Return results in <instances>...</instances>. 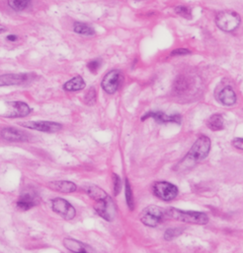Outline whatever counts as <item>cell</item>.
Listing matches in <instances>:
<instances>
[{
    "label": "cell",
    "mask_w": 243,
    "mask_h": 253,
    "mask_svg": "<svg viewBox=\"0 0 243 253\" xmlns=\"http://www.w3.org/2000/svg\"><path fill=\"white\" fill-rule=\"evenodd\" d=\"M164 217L170 220L194 225H206L209 222V217L206 213L197 211H182L174 207L167 208L164 211Z\"/></svg>",
    "instance_id": "3957f363"
},
{
    "label": "cell",
    "mask_w": 243,
    "mask_h": 253,
    "mask_svg": "<svg viewBox=\"0 0 243 253\" xmlns=\"http://www.w3.org/2000/svg\"><path fill=\"white\" fill-rule=\"evenodd\" d=\"M218 99L219 101L224 104V105H227V106H230V105H233L235 102H236V94L235 92L233 91V89L229 86H226L224 87L220 93H219V96H218Z\"/></svg>",
    "instance_id": "2e32d148"
},
{
    "label": "cell",
    "mask_w": 243,
    "mask_h": 253,
    "mask_svg": "<svg viewBox=\"0 0 243 253\" xmlns=\"http://www.w3.org/2000/svg\"><path fill=\"white\" fill-rule=\"evenodd\" d=\"M7 104L9 105L10 108L9 113L5 115V118H26L32 113V108L30 107V105L24 101H8Z\"/></svg>",
    "instance_id": "8fae6325"
},
{
    "label": "cell",
    "mask_w": 243,
    "mask_h": 253,
    "mask_svg": "<svg viewBox=\"0 0 243 253\" xmlns=\"http://www.w3.org/2000/svg\"><path fill=\"white\" fill-rule=\"evenodd\" d=\"M35 78L32 73H7L0 75V88L8 86H22Z\"/></svg>",
    "instance_id": "9c48e42d"
},
{
    "label": "cell",
    "mask_w": 243,
    "mask_h": 253,
    "mask_svg": "<svg viewBox=\"0 0 243 253\" xmlns=\"http://www.w3.org/2000/svg\"><path fill=\"white\" fill-rule=\"evenodd\" d=\"M152 191L157 198L167 202L174 200L179 193L178 187L168 182L154 183L152 186Z\"/></svg>",
    "instance_id": "8992f818"
},
{
    "label": "cell",
    "mask_w": 243,
    "mask_h": 253,
    "mask_svg": "<svg viewBox=\"0 0 243 253\" xmlns=\"http://www.w3.org/2000/svg\"><path fill=\"white\" fill-rule=\"evenodd\" d=\"M164 218V211L156 206L150 205L144 209L141 214V222L150 228H155L162 222Z\"/></svg>",
    "instance_id": "277c9868"
},
{
    "label": "cell",
    "mask_w": 243,
    "mask_h": 253,
    "mask_svg": "<svg viewBox=\"0 0 243 253\" xmlns=\"http://www.w3.org/2000/svg\"><path fill=\"white\" fill-rule=\"evenodd\" d=\"M51 206H52V210L56 214L59 215L62 219L66 221H71L75 219V217L76 215L75 208L63 198L57 197L52 199Z\"/></svg>",
    "instance_id": "52a82bcc"
},
{
    "label": "cell",
    "mask_w": 243,
    "mask_h": 253,
    "mask_svg": "<svg viewBox=\"0 0 243 253\" xmlns=\"http://www.w3.org/2000/svg\"><path fill=\"white\" fill-rule=\"evenodd\" d=\"M74 31L76 34H79L82 35H88V37L95 34V30L92 27H90L89 25L82 23V22H75L74 25Z\"/></svg>",
    "instance_id": "44dd1931"
},
{
    "label": "cell",
    "mask_w": 243,
    "mask_h": 253,
    "mask_svg": "<svg viewBox=\"0 0 243 253\" xmlns=\"http://www.w3.org/2000/svg\"><path fill=\"white\" fill-rule=\"evenodd\" d=\"M126 201L130 210L132 211L134 208V200H133V194L129 179H126Z\"/></svg>",
    "instance_id": "cb8c5ba5"
},
{
    "label": "cell",
    "mask_w": 243,
    "mask_h": 253,
    "mask_svg": "<svg viewBox=\"0 0 243 253\" xmlns=\"http://www.w3.org/2000/svg\"><path fill=\"white\" fill-rule=\"evenodd\" d=\"M32 1L33 0H7V4L13 11L22 12L32 4Z\"/></svg>",
    "instance_id": "ffe728a7"
},
{
    "label": "cell",
    "mask_w": 243,
    "mask_h": 253,
    "mask_svg": "<svg viewBox=\"0 0 243 253\" xmlns=\"http://www.w3.org/2000/svg\"><path fill=\"white\" fill-rule=\"evenodd\" d=\"M0 137L7 142L19 143V142H28L30 140V135L20 129L15 127H4L0 131Z\"/></svg>",
    "instance_id": "7c38bea8"
},
{
    "label": "cell",
    "mask_w": 243,
    "mask_h": 253,
    "mask_svg": "<svg viewBox=\"0 0 243 253\" xmlns=\"http://www.w3.org/2000/svg\"><path fill=\"white\" fill-rule=\"evenodd\" d=\"M211 151V140L209 137L205 135L200 136L195 143L193 144L192 148L188 152V154L177 164L175 167V170L184 171L186 169H192L197 163L205 160Z\"/></svg>",
    "instance_id": "6da1fadb"
},
{
    "label": "cell",
    "mask_w": 243,
    "mask_h": 253,
    "mask_svg": "<svg viewBox=\"0 0 243 253\" xmlns=\"http://www.w3.org/2000/svg\"><path fill=\"white\" fill-rule=\"evenodd\" d=\"M175 12L180 15L183 16L186 19H191L192 18V10L188 7V6H184V5H179L175 8Z\"/></svg>",
    "instance_id": "484cf974"
},
{
    "label": "cell",
    "mask_w": 243,
    "mask_h": 253,
    "mask_svg": "<svg viewBox=\"0 0 243 253\" xmlns=\"http://www.w3.org/2000/svg\"><path fill=\"white\" fill-rule=\"evenodd\" d=\"M123 82V74L120 70H112L103 78L101 86L107 94H115L121 87Z\"/></svg>",
    "instance_id": "ba28073f"
},
{
    "label": "cell",
    "mask_w": 243,
    "mask_h": 253,
    "mask_svg": "<svg viewBox=\"0 0 243 253\" xmlns=\"http://www.w3.org/2000/svg\"><path fill=\"white\" fill-rule=\"evenodd\" d=\"M97 101V91L94 87H91L84 96V101L88 105H92Z\"/></svg>",
    "instance_id": "d4e9b609"
},
{
    "label": "cell",
    "mask_w": 243,
    "mask_h": 253,
    "mask_svg": "<svg viewBox=\"0 0 243 253\" xmlns=\"http://www.w3.org/2000/svg\"><path fill=\"white\" fill-rule=\"evenodd\" d=\"M101 65H102L101 59H93L87 63V67L92 72V73H96V72L100 69Z\"/></svg>",
    "instance_id": "4316f807"
},
{
    "label": "cell",
    "mask_w": 243,
    "mask_h": 253,
    "mask_svg": "<svg viewBox=\"0 0 243 253\" xmlns=\"http://www.w3.org/2000/svg\"><path fill=\"white\" fill-rule=\"evenodd\" d=\"M191 51L187 49H177V50H174L170 52V56H180V55H187V54H190Z\"/></svg>",
    "instance_id": "f1b7e54d"
},
{
    "label": "cell",
    "mask_w": 243,
    "mask_h": 253,
    "mask_svg": "<svg viewBox=\"0 0 243 253\" xmlns=\"http://www.w3.org/2000/svg\"><path fill=\"white\" fill-rule=\"evenodd\" d=\"M85 192L91 199L95 201L96 204L94 209L101 218L108 222L113 221L116 215V207L107 192L95 186H86Z\"/></svg>",
    "instance_id": "7a4b0ae2"
},
{
    "label": "cell",
    "mask_w": 243,
    "mask_h": 253,
    "mask_svg": "<svg viewBox=\"0 0 243 253\" xmlns=\"http://www.w3.org/2000/svg\"><path fill=\"white\" fill-rule=\"evenodd\" d=\"M232 145H233L234 148H236V149L241 151L243 149V140H242V138H235V139H233Z\"/></svg>",
    "instance_id": "f546056e"
},
{
    "label": "cell",
    "mask_w": 243,
    "mask_h": 253,
    "mask_svg": "<svg viewBox=\"0 0 243 253\" xmlns=\"http://www.w3.org/2000/svg\"><path fill=\"white\" fill-rule=\"evenodd\" d=\"M206 126L213 131H221L224 127V121L222 115H213L206 121Z\"/></svg>",
    "instance_id": "d6986e66"
},
{
    "label": "cell",
    "mask_w": 243,
    "mask_h": 253,
    "mask_svg": "<svg viewBox=\"0 0 243 253\" xmlns=\"http://www.w3.org/2000/svg\"><path fill=\"white\" fill-rule=\"evenodd\" d=\"M217 26L224 32H233L240 25V17L233 11H223L217 15Z\"/></svg>",
    "instance_id": "5b68a950"
},
{
    "label": "cell",
    "mask_w": 243,
    "mask_h": 253,
    "mask_svg": "<svg viewBox=\"0 0 243 253\" xmlns=\"http://www.w3.org/2000/svg\"><path fill=\"white\" fill-rule=\"evenodd\" d=\"M189 81L185 76H179L174 83V91L177 94H183L189 89Z\"/></svg>",
    "instance_id": "7402d4cb"
},
{
    "label": "cell",
    "mask_w": 243,
    "mask_h": 253,
    "mask_svg": "<svg viewBox=\"0 0 243 253\" xmlns=\"http://www.w3.org/2000/svg\"><path fill=\"white\" fill-rule=\"evenodd\" d=\"M84 88H85V81L81 76H75L63 85V89L66 92H76V91L83 90Z\"/></svg>",
    "instance_id": "ac0fdd59"
},
{
    "label": "cell",
    "mask_w": 243,
    "mask_h": 253,
    "mask_svg": "<svg viewBox=\"0 0 243 253\" xmlns=\"http://www.w3.org/2000/svg\"><path fill=\"white\" fill-rule=\"evenodd\" d=\"M148 118H153L157 123L160 124H165V123L181 124L182 122V117L180 115L178 114L166 115L163 112H149L142 118V121H145Z\"/></svg>",
    "instance_id": "4fadbf2b"
},
{
    "label": "cell",
    "mask_w": 243,
    "mask_h": 253,
    "mask_svg": "<svg viewBox=\"0 0 243 253\" xmlns=\"http://www.w3.org/2000/svg\"><path fill=\"white\" fill-rule=\"evenodd\" d=\"M48 187L54 191L60 193H74L76 191L77 186L75 183L68 182V180H56L48 184Z\"/></svg>",
    "instance_id": "9a60e30c"
},
{
    "label": "cell",
    "mask_w": 243,
    "mask_h": 253,
    "mask_svg": "<svg viewBox=\"0 0 243 253\" xmlns=\"http://www.w3.org/2000/svg\"><path fill=\"white\" fill-rule=\"evenodd\" d=\"M113 184H114V195L117 196L122 188V182H121V177L114 173L113 174Z\"/></svg>",
    "instance_id": "83f0119b"
},
{
    "label": "cell",
    "mask_w": 243,
    "mask_h": 253,
    "mask_svg": "<svg viewBox=\"0 0 243 253\" xmlns=\"http://www.w3.org/2000/svg\"><path fill=\"white\" fill-rule=\"evenodd\" d=\"M63 245L67 250L73 253H88L85 248V245L75 238H64Z\"/></svg>",
    "instance_id": "e0dca14e"
},
{
    "label": "cell",
    "mask_w": 243,
    "mask_h": 253,
    "mask_svg": "<svg viewBox=\"0 0 243 253\" xmlns=\"http://www.w3.org/2000/svg\"><path fill=\"white\" fill-rule=\"evenodd\" d=\"M20 125L27 129L37 130L40 132L45 133H56L61 130L62 125L57 122L54 121H47V120H38V121H26L20 123Z\"/></svg>",
    "instance_id": "30bf717a"
},
{
    "label": "cell",
    "mask_w": 243,
    "mask_h": 253,
    "mask_svg": "<svg viewBox=\"0 0 243 253\" xmlns=\"http://www.w3.org/2000/svg\"><path fill=\"white\" fill-rule=\"evenodd\" d=\"M184 230L182 228H170L167 229L164 233V239L165 240H173L174 238L180 236L183 234Z\"/></svg>",
    "instance_id": "603a6c76"
},
{
    "label": "cell",
    "mask_w": 243,
    "mask_h": 253,
    "mask_svg": "<svg viewBox=\"0 0 243 253\" xmlns=\"http://www.w3.org/2000/svg\"><path fill=\"white\" fill-rule=\"evenodd\" d=\"M39 198L34 191H23L16 201V206L22 211H28L38 205Z\"/></svg>",
    "instance_id": "5bb4252c"
},
{
    "label": "cell",
    "mask_w": 243,
    "mask_h": 253,
    "mask_svg": "<svg viewBox=\"0 0 243 253\" xmlns=\"http://www.w3.org/2000/svg\"><path fill=\"white\" fill-rule=\"evenodd\" d=\"M5 32H6V28L4 26H2L1 24H0V34L5 33Z\"/></svg>",
    "instance_id": "1f68e13d"
},
{
    "label": "cell",
    "mask_w": 243,
    "mask_h": 253,
    "mask_svg": "<svg viewBox=\"0 0 243 253\" xmlns=\"http://www.w3.org/2000/svg\"><path fill=\"white\" fill-rule=\"evenodd\" d=\"M6 40L8 42L15 43V42H17L19 40V37H18V35H16V34H8L7 37H6Z\"/></svg>",
    "instance_id": "4dcf8cb0"
}]
</instances>
